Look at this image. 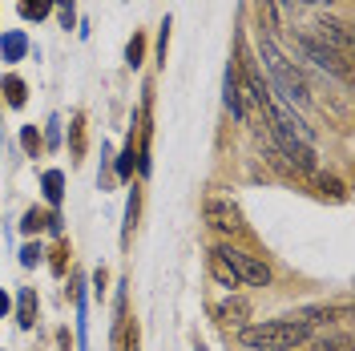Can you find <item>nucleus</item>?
<instances>
[{"label": "nucleus", "instance_id": "nucleus-1", "mask_svg": "<svg viewBox=\"0 0 355 351\" xmlns=\"http://www.w3.org/2000/svg\"><path fill=\"white\" fill-rule=\"evenodd\" d=\"M263 57H266L270 77H275V81H266V85L275 89V93L287 101L291 110H303V105H311V89H307V81H303V73H299V69L291 65L279 49H275V41H270V37L263 41Z\"/></svg>", "mask_w": 355, "mask_h": 351}, {"label": "nucleus", "instance_id": "nucleus-2", "mask_svg": "<svg viewBox=\"0 0 355 351\" xmlns=\"http://www.w3.org/2000/svg\"><path fill=\"white\" fill-rule=\"evenodd\" d=\"M311 335L307 323H295V319H270V323H254L243 327V343L254 351H291L299 348Z\"/></svg>", "mask_w": 355, "mask_h": 351}, {"label": "nucleus", "instance_id": "nucleus-3", "mask_svg": "<svg viewBox=\"0 0 355 351\" xmlns=\"http://www.w3.org/2000/svg\"><path fill=\"white\" fill-rule=\"evenodd\" d=\"M218 255L230 263V271L239 275V283H254V286L270 283V271H266L263 259H254V255H246V250H234V246H218Z\"/></svg>", "mask_w": 355, "mask_h": 351}, {"label": "nucleus", "instance_id": "nucleus-4", "mask_svg": "<svg viewBox=\"0 0 355 351\" xmlns=\"http://www.w3.org/2000/svg\"><path fill=\"white\" fill-rule=\"evenodd\" d=\"M299 49H303V57H307V61H315L323 73H331V77H339V81H352V61L335 57L331 49H323V44L311 41V37H299Z\"/></svg>", "mask_w": 355, "mask_h": 351}, {"label": "nucleus", "instance_id": "nucleus-5", "mask_svg": "<svg viewBox=\"0 0 355 351\" xmlns=\"http://www.w3.org/2000/svg\"><path fill=\"white\" fill-rule=\"evenodd\" d=\"M311 41H319L323 49H331L335 57H343V61H352V28L343 21H319L315 24V37Z\"/></svg>", "mask_w": 355, "mask_h": 351}, {"label": "nucleus", "instance_id": "nucleus-6", "mask_svg": "<svg viewBox=\"0 0 355 351\" xmlns=\"http://www.w3.org/2000/svg\"><path fill=\"white\" fill-rule=\"evenodd\" d=\"M222 101H226V110H230V117H239V121H246L243 85H239V69H234V65H226V77H222Z\"/></svg>", "mask_w": 355, "mask_h": 351}, {"label": "nucleus", "instance_id": "nucleus-7", "mask_svg": "<svg viewBox=\"0 0 355 351\" xmlns=\"http://www.w3.org/2000/svg\"><path fill=\"white\" fill-rule=\"evenodd\" d=\"M206 219H210V226H218V230H230V234H239V230H243V219H239V210H234V206H226V202H210V206H206Z\"/></svg>", "mask_w": 355, "mask_h": 351}, {"label": "nucleus", "instance_id": "nucleus-8", "mask_svg": "<svg viewBox=\"0 0 355 351\" xmlns=\"http://www.w3.org/2000/svg\"><path fill=\"white\" fill-rule=\"evenodd\" d=\"M85 146H89V133H85V113H73L69 121V162L77 166L85 157Z\"/></svg>", "mask_w": 355, "mask_h": 351}, {"label": "nucleus", "instance_id": "nucleus-9", "mask_svg": "<svg viewBox=\"0 0 355 351\" xmlns=\"http://www.w3.org/2000/svg\"><path fill=\"white\" fill-rule=\"evenodd\" d=\"M37 311H41V303H37V291H33V286H24V291H21V303H17V323L28 331L33 323H37Z\"/></svg>", "mask_w": 355, "mask_h": 351}, {"label": "nucleus", "instance_id": "nucleus-10", "mask_svg": "<svg viewBox=\"0 0 355 351\" xmlns=\"http://www.w3.org/2000/svg\"><path fill=\"white\" fill-rule=\"evenodd\" d=\"M0 93H4V101H8L12 110H21L24 101H28V85H24L17 73H8V77L0 81Z\"/></svg>", "mask_w": 355, "mask_h": 351}, {"label": "nucleus", "instance_id": "nucleus-11", "mask_svg": "<svg viewBox=\"0 0 355 351\" xmlns=\"http://www.w3.org/2000/svg\"><path fill=\"white\" fill-rule=\"evenodd\" d=\"M24 53H28V37L24 33H4L0 37V57L4 61H21Z\"/></svg>", "mask_w": 355, "mask_h": 351}, {"label": "nucleus", "instance_id": "nucleus-12", "mask_svg": "<svg viewBox=\"0 0 355 351\" xmlns=\"http://www.w3.org/2000/svg\"><path fill=\"white\" fill-rule=\"evenodd\" d=\"M41 190H44V198H49V206H61V198H65V174H61V170H44Z\"/></svg>", "mask_w": 355, "mask_h": 351}, {"label": "nucleus", "instance_id": "nucleus-13", "mask_svg": "<svg viewBox=\"0 0 355 351\" xmlns=\"http://www.w3.org/2000/svg\"><path fill=\"white\" fill-rule=\"evenodd\" d=\"M133 170H137V142H133V133H130V142H125V150H121V157H117V174L113 178H121V182H130Z\"/></svg>", "mask_w": 355, "mask_h": 351}, {"label": "nucleus", "instance_id": "nucleus-14", "mask_svg": "<svg viewBox=\"0 0 355 351\" xmlns=\"http://www.w3.org/2000/svg\"><path fill=\"white\" fill-rule=\"evenodd\" d=\"M210 275H214V279H218L222 286H239V275L230 271V263L222 259L218 250H210Z\"/></svg>", "mask_w": 355, "mask_h": 351}, {"label": "nucleus", "instance_id": "nucleus-15", "mask_svg": "<svg viewBox=\"0 0 355 351\" xmlns=\"http://www.w3.org/2000/svg\"><path fill=\"white\" fill-rule=\"evenodd\" d=\"M17 8H21L24 21H44V17L53 12V0H21Z\"/></svg>", "mask_w": 355, "mask_h": 351}, {"label": "nucleus", "instance_id": "nucleus-16", "mask_svg": "<svg viewBox=\"0 0 355 351\" xmlns=\"http://www.w3.org/2000/svg\"><path fill=\"white\" fill-rule=\"evenodd\" d=\"M21 230H24V234H41V230H49V214H44V210H37V206H33V210H24Z\"/></svg>", "mask_w": 355, "mask_h": 351}, {"label": "nucleus", "instance_id": "nucleus-17", "mask_svg": "<svg viewBox=\"0 0 355 351\" xmlns=\"http://www.w3.org/2000/svg\"><path fill=\"white\" fill-rule=\"evenodd\" d=\"M21 146H24V154H28V157H41L44 137L37 133V126H21Z\"/></svg>", "mask_w": 355, "mask_h": 351}, {"label": "nucleus", "instance_id": "nucleus-18", "mask_svg": "<svg viewBox=\"0 0 355 351\" xmlns=\"http://www.w3.org/2000/svg\"><path fill=\"white\" fill-rule=\"evenodd\" d=\"M137 214H141V190L133 186L130 202H125V230H121V239H130V234H133V226H137Z\"/></svg>", "mask_w": 355, "mask_h": 351}, {"label": "nucleus", "instance_id": "nucleus-19", "mask_svg": "<svg viewBox=\"0 0 355 351\" xmlns=\"http://www.w3.org/2000/svg\"><path fill=\"white\" fill-rule=\"evenodd\" d=\"M141 57H146V33H133L130 44H125V65L137 69L141 65Z\"/></svg>", "mask_w": 355, "mask_h": 351}, {"label": "nucleus", "instance_id": "nucleus-20", "mask_svg": "<svg viewBox=\"0 0 355 351\" xmlns=\"http://www.w3.org/2000/svg\"><path fill=\"white\" fill-rule=\"evenodd\" d=\"M110 157H113V150H110V146H105V142H101V174H97V186H101V190H110V186H113V170H110Z\"/></svg>", "mask_w": 355, "mask_h": 351}, {"label": "nucleus", "instance_id": "nucleus-21", "mask_svg": "<svg viewBox=\"0 0 355 351\" xmlns=\"http://www.w3.org/2000/svg\"><path fill=\"white\" fill-rule=\"evenodd\" d=\"M243 315H246V303H243V299H234V303H222V307H218V319H222V323H239Z\"/></svg>", "mask_w": 355, "mask_h": 351}, {"label": "nucleus", "instance_id": "nucleus-22", "mask_svg": "<svg viewBox=\"0 0 355 351\" xmlns=\"http://www.w3.org/2000/svg\"><path fill=\"white\" fill-rule=\"evenodd\" d=\"M65 266H69V242L61 239L53 246V275H65Z\"/></svg>", "mask_w": 355, "mask_h": 351}, {"label": "nucleus", "instance_id": "nucleus-23", "mask_svg": "<svg viewBox=\"0 0 355 351\" xmlns=\"http://www.w3.org/2000/svg\"><path fill=\"white\" fill-rule=\"evenodd\" d=\"M53 4H57L61 28H73V24H77V8H73V0H53Z\"/></svg>", "mask_w": 355, "mask_h": 351}, {"label": "nucleus", "instance_id": "nucleus-24", "mask_svg": "<svg viewBox=\"0 0 355 351\" xmlns=\"http://www.w3.org/2000/svg\"><path fill=\"white\" fill-rule=\"evenodd\" d=\"M170 17H166V21H162V33H157V65L166 69V49H170Z\"/></svg>", "mask_w": 355, "mask_h": 351}, {"label": "nucleus", "instance_id": "nucleus-25", "mask_svg": "<svg viewBox=\"0 0 355 351\" xmlns=\"http://www.w3.org/2000/svg\"><path fill=\"white\" fill-rule=\"evenodd\" d=\"M41 255H44L41 242H24V246H21V266H37V263H41Z\"/></svg>", "mask_w": 355, "mask_h": 351}, {"label": "nucleus", "instance_id": "nucleus-26", "mask_svg": "<svg viewBox=\"0 0 355 351\" xmlns=\"http://www.w3.org/2000/svg\"><path fill=\"white\" fill-rule=\"evenodd\" d=\"M57 137H61V126H57V117L49 121V146H57Z\"/></svg>", "mask_w": 355, "mask_h": 351}, {"label": "nucleus", "instance_id": "nucleus-27", "mask_svg": "<svg viewBox=\"0 0 355 351\" xmlns=\"http://www.w3.org/2000/svg\"><path fill=\"white\" fill-rule=\"evenodd\" d=\"M8 307H12V303H8V295L0 291V315H8Z\"/></svg>", "mask_w": 355, "mask_h": 351}]
</instances>
